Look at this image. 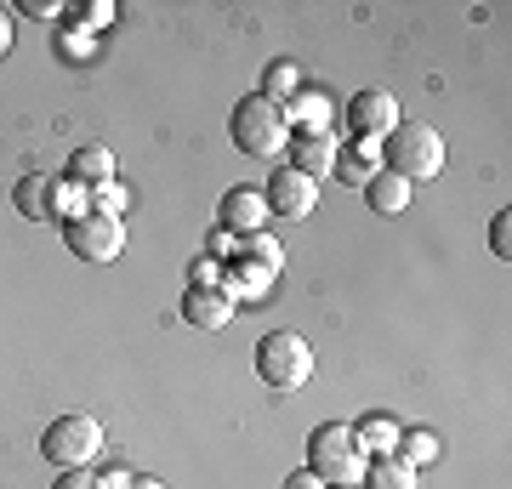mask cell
Listing matches in <instances>:
<instances>
[{"mask_svg":"<svg viewBox=\"0 0 512 489\" xmlns=\"http://www.w3.org/2000/svg\"><path fill=\"white\" fill-rule=\"evenodd\" d=\"M228 131H234L239 154H251V160H274L279 148H291V109L256 91V97H239L234 103Z\"/></svg>","mask_w":512,"mask_h":489,"instance_id":"1","label":"cell"},{"mask_svg":"<svg viewBox=\"0 0 512 489\" xmlns=\"http://www.w3.org/2000/svg\"><path fill=\"white\" fill-rule=\"evenodd\" d=\"M382 160H387V171L393 177H404V182H427V177H439L444 171V137L427 120H410V126H393L382 137Z\"/></svg>","mask_w":512,"mask_h":489,"instance_id":"2","label":"cell"},{"mask_svg":"<svg viewBox=\"0 0 512 489\" xmlns=\"http://www.w3.org/2000/svg\"><path fill=\"white\" fill-rule=\"evenodd\" d=\"M365 467H370V455L359 450L348 421H325L308 438V472L319 484H365Z\"/></svg>","mask_w":512,"mask_h":489,"instance_id":"3","label":"cell"},{"mask_svg":"<svg viewBox=\"0 0 512 489\" xmlns=\"http://www.w3.org/2000/svg\"><path fill=\"white\" fill-rule=\"evenodd\" d=\"M256 376L268 381L274 393H296V387H308L313 381V347L296 336V330H274V336H262L256 347Z\"/></svg>","mask_w":512,"mask_h":489,"instance_id":"4","label":"cell"},{"mask_svg":"<svg viewBox=\"0 0 512 489\" xmlns=\"http://www.w3.org/2000/svg\"><path fill=\"white\" fill-rule=\"evenodd\" d=\"M40 450L52 467H92L97 455H103V421L97 416H57L46 421V433H40Z\"/></svg>","mask_w":512,"mask_h":489,"instance_id":"5","label":"cell"},{"mask_svg":"<svg viewBox=\"0 0 512 489\" xmlns=\"http://www.w3.org/2000/svg\"><path fill=\"white\" fill-rule=\"evenodd\" d=\"M63 245L80 262H120V251H126V222L103 217V211H74V217H63Z\"/></svg>","mask_w":512,"mask_h":489,"instance_id":"6","label":"cell"},{"mask_svg":"<svg viewBox=\"0 0 512 489\" xmlns=\"http://www.w3.org/2000/svg\"><path fill=\"white\" fill-rule=\"evenodd\" d=\"M262 200H268V211H274V217L302 222V217H313V211H319V182L302 177V171H291V165H285V171H274V177H268Z\"/></svg>","mask_w":512,"mask_h":489,"instance_id":"7","label":"cell"},{"mask_svg":"<svg viewBox=\"0 0 512 489\" xmlns=\"http://www.w3.org/2000/svg\"><path fill=\"white\" fill-rule=\"evenodd\" d=\"M348 126L359 143H376V137H387V131L399 126V103H393V91H353L348 97Z\"/></svg>","mask_w":512,"mask_h":489,"instance_id":"8","label":"cell"},{"mask_svg":"<svg viewBox=\"0 0 512 489\" xmlns=\"http://www.w3.org/2000/svg\"><path fill=\"white\" fill-rule=\"evenodd\" d=\"M74 194V182H52L46 171H29V177L12 188V205H18V217L29 222H52L63 217V200Z\"/></svg>","mask_w":512,"mask_h":489,"instance_id":"9","label":"cell"},{"mask_svg":"<svg viewBox=\"0 0 512 489\" xmlns=\"http://www.w3.org/2000/svg\"><path fill=\"white\" fill-rule=\"evenodd\" d=\"M217 217H222V228H234V234H262L268 228V200H262V188H228L222 194V205H217Z\"/></svg>","mask_w":512,"mask_h":489,"instance_id":"10","label":"cell"},{"mask_svg":"<svg viewBox=\"0 0 512 489\" xmlns=\"http://www.w3.org/2000/svg\"><path fill=\"white\" fill-rule=\"evenodd\" d=\"M291 171H302V177H325V171H336V137L330 131H296L291 137Z\"/></svg>","mask_w":512,"mask_h":489,"instance_id":"11","label":"cell"},{"mask_svg":"<svg viewBox=\"0 0 512 489\" xmlns=\"http://www.w3.org/2000/svg\"><path fill=\"white\" fill-rule=\"evenodd\" d=\"M183 319L200 330H222L234 319V296L228 290H183Z\"/></svg>","mask_w":512,"mask_h":489,"instance_id":"12","label":"cell"},{"mask_svg":"<svg viewBox=\"0 0 512 489\" xmlns=\"http://www.w3.org/2000/svg\"><path fill=\"white\" fill-rule=\"evenodd\" d=\"M69 182L74 188H103V182H114V148L103 143H86L69 154Z\"/></svg>","mask_w":512,"mask_h":489,"instance_id":"13","label":"cell"},{"mask_svg":"<svg viewBox=\"0 0 512 489\" xmlns=\"http://www.w3.org/2000/svg\"><path fill=\"white\" fill-rule=\"evenodd\" d=\"M365 200L376 217H404L410 211V182L393 177V171H376V177L365 182Z\"/></svg>","mask_w":512,"mask_h":489,"instance_id":"14","label":"cell"},{"mask_svg":"<svg viewBox=\"0 0 512 489\" xmlns=\"http://www.w3.org/2000/svg\"><path fill=\"white\" fill-rule=\"evenodd\" d=\"M399 433L404 427L393 416H365L353 427V438H359V450H365L370 461H376V455H399Z\"/></svg>","mask_w":512,"mask_h":489,"instance_id":"15","label":"cell"},{"mask_svg":"<svg viewBox=\"0 0 512 489\" xmlns=\"http://www.w3.org/2000/svg\"><path fill=\"white\" fill-rule=\"evenodd\" d=\"M365 489H416V467L399 455H376L365 467Z\"/></svg>","mask_w":512,"mask_h":489,"instance_id":"16","label":"cell"},{"mask_svg":"<svg viewBox=\"0 0 512 489\" xmlns=\"http://www.w3.org/2000/svg\"><path fill=\"white\" fill-rule=\"evenodd\" d=\"M296 91H302V69H296V63H268V74H262V97L291 103Z\"/></svg>","mask_w":512,"mask_h":489,"instance_id":"17","label":"cell"},{"mask_svg":"<svg viewBox=\"0 0 512 489\" xmlns=\"http://www.w3.org/2000/svg\"><path fill=\"white\" fill-rule=\"evenodd\" d=\"M399 461H410V467L439 461V433H427V427H410V433H399Z\"/></svg>","mask_w":512,"mask_h":489,"instance_id":"18","label":"cell"},{"mask_svg":"<svg viewBox=\"0 0 512 489\" xmlns=\"http://www.w3.org/2000/svg\"><path fill=\"white\" fill-rule=\"evenodd\" d=\"M370 165H376V143H359L353 154H336V177L353 182V188H365V182H370V177H365Z\"/></svg>","mask_w":512,"mask_h":489,"instance_id":"19","label":"cell"},{"mask_svg":"<svg viewBox=\"0 0 512 489\" xmlns=\"http://www.w3.org/2000/svg\"><path fill=\"white\" fill-rule=\"evenodd\" d=\"M245 251L256 256V268H262V273H279V268H285V251H279L268 234H251V239H245Z\"/></svg>","mask_w":512,"mask_h":489,"instance_id":"20","label":"cell"},{"mask_svg":"<svg viewBox=\"0 0 512 489\" xmlns=\"http://www.w3.org/2000/svg\"><path fill=\"white\" fill-rule=\"evenodd\" d=\"M86 211H103V217H120L126 211V194H120V182H103V188H92V205Z\"/></svg>","mask_w":512,"mask_h":489,"instance_id":"21","label":"cell"},{"mask_svg":"<svg viewBox=\"0 0 512 489\" xmlns=\"http://www.w3.org/2000/svg\"><path fill=\"white\" fill-rule=\"evenodd\" d=\"M188 290H228L222 285V268L211 262V256H200V262L188 268Z\"/></svg>","mask_w":512,"mask_h":489,"instance_id":"22","label":"cell"},{"mask_svg":"<svg viewBox=\"0 0 512 489\" xmlns=\"http://www.w3.org/2000/svg\"><path fill=\"white\" fill-rule=\"evenodd\" d=\"M52 489H103V478H97L92 467H69V472H57Z\"/></svg>","mask_w":512,"mask_h":489,"instance_id":"23","label":"cell"},{"mask_svg":"<svg viewBox=\"0 0 512 489\" xmlns=\"http://www.w3.org/2000/svg\"><path fill=\"white\" fill-rule=\"evenodd\" d=\"M490 251H495V256L512 251V211H501V217L490 222Z\"/></svg>","mask_w":512,"mask_h":489,"instance_id":"24","label":"cell"},{"mask_svg":"<svg viewBox=\"0 0 512 489\" xmlns=\"http://www.w3.org/2000/svg\"><path fill=\"white\" fill-rule=\"evenodd\" d=\"M74 18H80V23H92V29H103V23L114 18V6H109V0H97V6H74Z\"/></svg>","mask_w":512,"mask_h":489,"instance_id":"25","label":"cell"},{"mask_svg":"<svg viewBox=\"0 0 512 489\" xmlns=\"http://www.w3.org/2000/svg\"><path fill=\"white\" fill-rule=\"evenodd\" d=\"M285 489H325V484H319V478H313V472L302 467V472H291V478H285Z\"/></svg>","mask_w":512,"mask_h":489,"instance_id":"26","label":"cell"},{"mask_svg":"<svg viewBox=\"0 0 512 489\" xmlns=\"http://www.w3.org/2000/svg\"><path fill=\"white\" fill-rule=\"evenodd\" d=\"M23 12H35V18H57V12H63V6H52V0H29V6H23Z\"/></svg>","mask_w":512,"mask_h":489,"instance_id":"27","label":"cell"},{"mask_svg":"<svg viewBox=\"0 0 512 489\" xmlns=\"http://www.w3.org/2000/svg\"><path fill=\"white\" fill-rule=\"evenodd\" d=\"M103 489H131V478H126V472H109V478H103Z\"/></svg>","mask_w":512,"mask_h":489,"instance_id":"28","label":"cell"},{"mask_svg":"<svg viewBox=\"0 0 512 489\" xmlns=\"http://www.w3.org/2000/svg\"><path fill=\"white\" fill-rule=\"evenodd\" d=\"M12 46V23H6V12H0V52Z\"/></svg>","mask_w":512,"mask_h":489,"instance_id":"29","label":"cell"},{"mask_svg":"<svg viewBox=\"0 0 512 489\" xmlns=\"http://www.w3.org/2000/svg\"><path fill=\"white\" fill-rule=\"evenodd\" d=\"M131 489H165L160 478H131Z\"/></svg>","mask_w":512,"mask_h":489,"instance_id":"30","label":"cell"},{"mask_svg":"<svg viewBox=\"0 0 512 489\" xmlns=\"http://www.w3.org/2000/svg\"><path fill=\"white\" fill-rule=\"evenodd\" d=\"M330 489H365V484H330Z\"/></svg>","mask_w":512,"mask_h":489,"instance_id":"31","label":"cell"}]
</instances>
